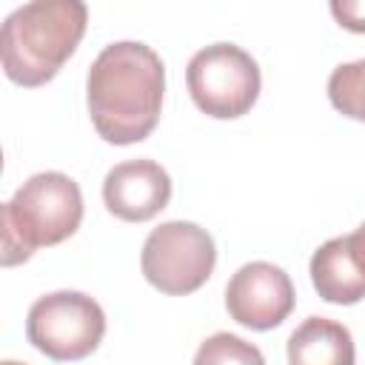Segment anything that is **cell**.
<instances>
[{
    "instance_id": "4",
    "label": "cell",
    "mask_w": 365,
    "mask_h": 365,
    "mask_svg": "<svg viewBox=\"0 0 365 365\" xmlns=\"http://www.w3.org/2000/svg\"><path fill=\"white\" fill-rule=\"evenodd\" d=\"M185 86L194 106L214 120L248 114L259 97L262 77L257 60L234 43H211L185 66Z\"/></svg>"
},
{
    "instance_id": "2",
    "label": "cell",
    "mask_w": 365,
    "mask_h": 365,
    "mask_svg": "<svg viewBox=\"0 0 365 365\" xmlns=\"http://www.w3.org/2000/svg\"><path fill=\"white\" fill-rule=\"evenodd\" d=\"M88 23L80 0H34L3 20L0 63L11 83L23 88L46 86L77 51Z\"/></svg>"
},
{
    "instance_id": "15",
    "label": "cell",
    "mask_w": 365,
    "mask_h": 365,
    "mask_svg": "<svg viewBox=\"0 0 365 365\" xmlns=\"http://www.w3.org/2000/svg\"><path fill=\"white\" fill-rule=\"evenodd\" d=\"M3 365H23V362H14V359H6Z\"/></svg>"
},
{
    "instance_id": "11",
    "label": "cell",
    "mask_w": 365,
    "mask_h": 365,
    "mask_svg": "<svg viewBox=\"0 0 365 365\" xmlns=\"http://www.w3.org/2000/svg\"><path fill=\"white\" fill-rule=\"evenodd\" d=\"M328 100L342 117L365 123V57L354 63H342L331 71Z\"/></svg>"
},
{
    "instance_id": "5",
    "label": "cell",
    "mask_w": 365,
    "mask_h": 365,
    "mask_svg": "<svg viewBox=\"0 0 365 365\" xmlns=\"http://www.w3.org/2000/svg\"><path fill=\"white\" fill-rule=\"evenodd\" d=\"M217 265L214 237L188 220H168L143 242L140 268L148 285L168 297H185L205 285Z\"/></svg>"
},
{
    "instance_id": "7",
    "label": "cell",
    "mask_w": 365,
    "mask_h": 365,
    "mask_svg": "<svg viewBox=\"0 0 365 365\" xmlns=\"http://www.w3.org/2000/svg\"><path fill=\"white\" fill-rule=\"evenodd\" d=\"M297 294L291 277L265 259L245 262L225 285V311L234 322L251 331H271L288 319Z\"/></svg>"
},
{
    "instance_id": "14",
    "label": "cell",
    "mask_w": 365,
    "mask_h": 365,
    "mask_svg": "<svg viewBox=\"0 0 365 365\" xmlns=\"http://www.w3.org/2000/svg\"><path fill=\"white\" fill-rule=\"evenodd\" d=\"M356 234H359V240H362V245H365V222L356 228Z\"/></svg>"
},
{
    "instance_id": "6",
    "label": "cell",
    "mask_w": 365,
    "mask_h": 365,
    "mask_svg": "<svg viewBox=\"0 0 365 365\" xmlns=\"http://www.w3.org/2000/svg\"><path fill=\"white\" fill-rule=\"evenodd\" d=\"M106 334V314L83 291H51L31 302L26 339L54 362H77L97 351Z\"/></svg>"
},
{
    "instance_id": "9",
    "label": "cell",
    "mask_w": 365,
    "mask_h": 365,
    "mask_svg": "<svg viewBox=\"0 0 365 365\" xmlns=\"http://www.w3.org/2000/svg\"><path fill=\"white\" fill-rule=\"evenodd\" d=\"M308 271L325 302L356 305L365 299V245L356 231L322 242L314 251Z\"/></svg>"
},
{
    "instance_id": "1",
    "label": "cell",
    "mask_w": 365,
    "mask_h": 365,
    "mask_svg": "<svg viewBox=\"0 0 365 365\" xmlns=\"http://www.w3.org/2000/svg\"><path fill=\"white\" fill-rule=\"evenodd\" d=\"M163 94L165 66L151 46L137 40L106 46L86 77L91 125L111 145L145 140L160 123Z\"/></svg>"
},
{
    "instance_id": "3",
    "label": "cell",
    "mask_w": 365,
    "mask_h": 365,
    "mask_svg": "<svg viewBox=\"0 0 365 365\" xmlns=\"http://www.w3.org/2000/svg\"><path fill=\"white\" fill-rule=\"evenodd\" d=\"M80 222V185L63 171H40L0 208V262L6 268L26 262L37 248L68 240Z\"/></svg>"
},
{
    "instance_id": "12",
    "label": "cell",
    "mask_w": 365,
    "mask_h": 365,
    "mask_svg": "<svg viewBox=\"0 0 365 365\" xmlns=\"http://www.w3.org/2000/svg\"><path fill=\"white\" fill-rule=\"evenodd\" d=\"M194 365H265V356L254 342L220 331L200 342L194 354Z\"/></svg>"
},
{
    "instance_id": "13",
    "label": "cell",
    "mask_w": 365,
    "mask_h": 365,
    "mask_svg": "<svg viewBox=\"0 0 365 365\" xmlns=\"http://www.w3.org/2000/svg\"><path fill=\"white\" fill-rule=\"evenodd\" d=\"M331 14L342 29L365 34V3L362 0H334Z\"/></svg>"
},
{
    "instance_id": "8",
    "label": "cell",
    "mask_w": 365,
    "mask_h": 365,
    "mask_svg": "<svg viewBox=\"0 0 365 365\" xmlns=\"http://www.w3.org/2000/svg\"><path fill=\"white\" fill-rule=\"evenodd\" d=\"M168 200L171 177L148 157L117 163L103 180V202L123 222H145L157 217Z\"/></svg>"
},
{
    "instance_id": "10",
    "label": "cell",
    "mask_w": 365,
    "mask_h": 365,
    "mask_svg": "<svg viewBox=\"0 0 365 365\" xmlns=\"http://www.w3.org/2000/svg\"><path fill=\"white\" fill-rule=\"evenodd\" d=\"M288 365H354L356 348L351 331L328 317L302 319L288 336Z\"/></svg>"
}]
</instances>
